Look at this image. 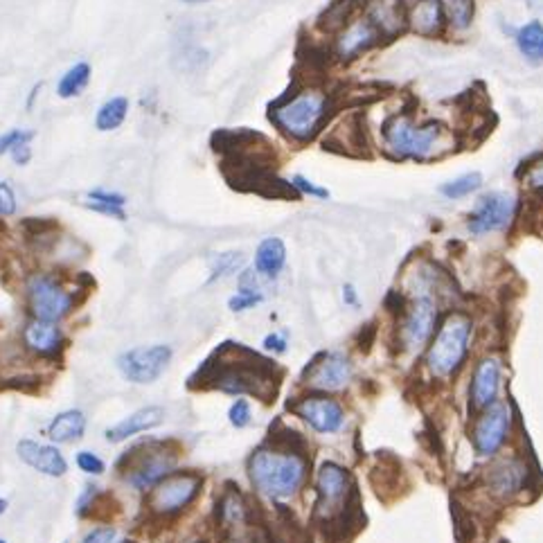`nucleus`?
I'll return each mask as SVG.
<instances>
[{
	"instance_id": "f257e3e1",
	"label": "nucleus",
	"mask_w": 543,
	"mask_h": 543,
	"mask_svg": "<svg viewBox=\"0 0 543 543\" xmlns=\"http://www.w3.org/2000/svg\"><path fill=\"white\" fill-rule=\"evenodd\" d=\"M381 136H384L385 151L399 160L411 158L424 163V160L435 158L439 149H447L442 147L444 136H447L442 124L435 120L417 124L406 113H397L385 120L381 127Z\"/></svg>"
},
{
	"instance_id": "f03ea898",
	"label": "nucleus",
	"mask_w": 543,
	"mask_h": 543,
	"mask_svg": "<svg viewBox=\"0 0 543 543\" xmlns=\"http://www.w3.org/2000/svg\"><path fill=\"white\" fill-rule=\"evenodd\" d=\"M249 475L253 487L268 498H289L303 487L307 462L291 451L259 448L249 460Z\"/></svg>"
},
{
	"instance_id": "7ed1b4c3",
	"label": "nucleus",
	"mask_w": 543,
	"mask_h": 543,
	"mask_svg": "<svg viewBox=\"0 0 543 543\" xmlns=\"http://www.w3.org/2000/svg\"><path fill=\"white\" fill-rule=\"evenodd\" d=\"M471 321L465 313H451L435 334L426 354V366L435 376H451L465 363L469 352Z\"/></svg>"
},
{
	"instance_id": "20e7f679",
	"label": "nucleus",
	"mask_w": 543,
	"mask_h": 543,
	"mask_svg": "<svg viewBox=\"0 0 543 543\" xmlns=\"http://www.w3.org/2000/svg\"><path fill=\"white\" fill-rule=\"evenodd\" d=\"M327 111H330V97L318 88H307L276 109L273 120L286 136L304 142L316 136L322 120L327 118Z\"/></svg>"
},
{
	"instance_id": "39448f33",
	"label": "nucleus",
	"mask_w": 543,
	"mask_h": 543,
	"mask_svg": "<svg viewBox=\"0 0 543 543\" xmlns=\"http://www.w3.org/2000/svg\"><path fill=\"white\" fill-rule=\"evenodd\" d=\"M124 460L129 462V483L140 492H147V489H154L163 478L172 475V471L176 469L178 453L169 448L167 444L149 442L133 448L131 453L124 456Z\"/></svg>"
},
{
	"instance_id": "423d86ee",
	"label": "nucleus",
	"mask_w": 543,
	"mask_h": 543,
	"mask_svg": "<svg viewBox=\"0 0 543 543\" xmlns=\"http://www.w3.org/2000/svg\"><path fill=\"white\" fill-rule=\"evenodd\" d=\"M516 205L519 204H516L514 195H510V192H484L469 213L466 228L475 237L507 231L516 219Z\"/></svg>"
},
{
	"instance_id": "0eeeda50",
	"label": "nucleus",
	"mask_w": 543,
	"mask_h": 543,
	"mask_svg": "<svg viewBox=\"0 0 543 543\" xmlns=\"http://www.w3.org/2000/svg\"><path fill=\"white\" fill-rule=\"evenodd\" d=\"M25 291L34 321L59 322L73 309V294H68L55 277L46 273H34L25 285Z\"/></svg>"
},
{
	"instance_id": "6e6552de",
	"label": "nucleus",
	"mask_w": 543,
	"mask_h": 543,
	"mask_svg": "<svg viewBox=\"0 0 543 543\" xmlns=\"http://www.w3.org/2000/svg\"><path fill=\"white\" fill-rule=\"evenodd\" d=\"M429 286L430 276L426 280L424 289L417 291L415 300H412V304L403 313L402 343L411 352H420L429 343L435 331V325H438V300L430 294Z\"/></svg>"
},
{
	"instance_id": "1a4fd4ad",
	"label": "nucleus",
	"mask_w": 543,
	"mask_h": 543,
	"mask_svg": "<svg viewBox=\"0 0 543 543\" xmlns=\"http://www.w3.org/2000/svg\"><path fill=\"white\" fill-rule=\"evenodd\" d=\"M204 478L196 474H172L160 480L147 498L149 511L158 516H172L186 510L201 492Z\"/></svg>"
},
{
	"instance_id": "9d476101",
	"label": "nucleus",
	"mask_w": 543,
	"mask_h": 543,
	"mask_svg": "<svg viewBox=\"0 0 543 543\" xmlns=\"http://www.w3.org/2000/svg\"><path fill=\"white\" fill-rule=\"evenodd\" d=\"M172 361L169 345H147V348H131L118 357V370L124 379L133 384H154Z\"/></svg>"
},
{
	"instance_id": "9b49d317",
	"label": "nucleus",
	"mask_w": 543,
	"mask_h": 543,
	"mask_svg": "<svg viewBox=\"0 0 543 543\" xmlns=\"http://www.w3.org/2000/svg\"><path fill=\"white\" fill-rule=\"evenodd\" d=\"M510 421L511 412L507 403L493 402L492 406H487L474 430V442L480 456H492L501 448V444L507 438V430H510Z\"/></svg>"
},
{
	"instance_id": "f8f14e48",
	"label": "nucleus",
	"mask_w": 543,
	"mask_h": 543,
	"mask_svg": "<svg viewBox=\"0 0 543 543\" xmlns=\"http://www.w3.org/2000/svg\"><path fill=\"white\" fill-rule=\"evenodd\" d=\"M352 379V361L340 352L322 354L309 370L307 384L318 390H343Z\"/></svg>"
},
{
	"instance_id": "ddd939ff",
	"label": "nucleus",
	"mask_w": 543,
	"mask_h": 543,
	"mask_svg": "<svg viewBox=\"0 0 543 543\" xmlns=\"http://www.w3.org/2000/svg\"><path fill=\"white\" fill-rule=\"evenodd\" d=\"M298 417H303L318 433H336L343 426V408L339 402L327 397H307L294 408Z\"/></svg>"
},
{
	"instance_id": "4468645a",
	"label": "nucleus",
	"mask_w": 543,
	"mask_h": 543,
	"mask_svg": "<svg viewBox=\"0 0 543 543\" xmlns=\"http://www.w3.org/2000/svg\"><path fill=\"white\" fill-rule=\"evenodd\" d=\"M345 496H348V474L343 466L327 462L318 471V514L331 516L336 510L343 507Z\"/></svg>"
},
{
	"instance_id": "2eb2a0df",
	"label": "nucleus",
	"mask_w": 543,
	"mask_h": 543,
	"mask_svg": "<svg viewBox=\"0 0 543 543\" xmlns=\"http://www.w3.org/2000/svg\"><path fill=\"white\" fill-rule=\"evenodd\" d=\"M16 451H19L21 460L28 466H32L34 471H39V474L59 478V475H64L68 471L66 457L61 456L59 448L50 447V444H39L34 439H21L16 444Z\"/></svg>"
},
{
	"instance_id": "dca6fc26",
	"label": "nucleus",
	"mask_w": 543,
	"mask_h": 543,
	"mask_svg": "<svg viewBox=\"0 0 543 543\" xmlns=\"http://www.w3.org/2000/svg\"><path fill=\"white\" fill-rule=\"evenodd\" d=\"M379 37L381 34L376 32V28L367 19L352 21V23L340 30L339 39H336V55L343 61L357 59L358 55L370 50L379 41Z\"/></svg>"
},
{
	"instance_id": "f3484780",
	"label": "nucleus",
	"mask_w": 543,
	"mask_h": 543,
	"mask_svg": "<svg viewBox=\"0 0 543 543\" xmlns=\"http://www.w3.org/2000/svg\"><path fill=\"white\" fill-rule=\"evenodd\" d=\"M163 420H165L163 408H158V406L140 408V411L131 412V415L124 417V420L118 421L115 426H111V429L106 430V439H109L111 444L127 442V439L133 438V435L154 430L156 426L163 424Z\"/></svg>"
},
{
	"instance_id": "a211bd4d",
	"label": "nucleus",
	"mask_w": 543,
	"mask_h": 543,
	"mask_svg": "<svg viewBox=\"0 0 543 543\" xmlns=\"http://www.w3.org/2000/svg\"><path fill=\"white\" fill-rule=\"evenodd\" d=\"M501 390V361L498 358H483L475 366L474 384H471V399L475 406H492Z\"/></svg>"
},
{
	"instance_id": "6ab92c4d",
	"label": "nucleus",
	"mask_w": 543,
	"mask_h": 543,
	"mask_svg": "<svg viewBox=\"0 0 543 543\" xmlns=\"http://www.w3.org/2000/svg\"><path fill=\"white\" fill-rule=\"evenodd\" d=\"M366 19L375 25L379 34L394 37L403 30L408 16L403 10V0H370Z\"/></svg>"
},
{
	"instance_id": "aec40b11",
	"label": "nucleus",
	"mask_w": 543,
	"mask_h": 543,
	"mask_svg": "<svg viewBox=\"0 0 543 543\" xmlns=\"http://www.w3.org/2000/svg\"><path fill=\"white\" fill-rule=\"evenodd\" d=\"M408 21H411L412 30L417 34H421V37H435L448 23L442 0H417Z\"/></svg>"
},
{
	"instance_id": "412c9836",
	"label": "nucleus",
	"mask_w": 543,
	"mask_h": 543,
	"mask_svg": "<svg viewBox=\"0 0 543 543\" xmlns=\"http://www.w3.org/2000/svg\"><path fill=\"white\" fill-rule=\"evenodd\" d=\"M23 340L28 345V349L41 354V357H50L57 354L64 345V334L57 327V322L46 321H32L23 331Z\"/></svg>"
},
{
	"instance_id": "4be33fe9",
	"label": "nucleus",
	"mask_w": 543,
	"mask_h": 543,
	"mask_svg": "<svg viewBox=\"0 0 543 543\" xmlns=\"http://www.w3.org/2000/svg\"><path fill=\"white\" fill-rule=\"evenodd\" d=\"M286 264V246L280 237H267L255 250V273L268 277H277Z\"/></svg>"
},
{
	"instance_id": "5701e85b",
	"label": "nucleus",
	"mask_w": 543,
	"mask_h": 543,
	"mask_svg": "<svg viewBox=\"0 0 543 543\" xmlns=\"http://www.w3.org/2000/svg\"><path fill=\"white\" fill-rule=\"evenodd\" d=\"M84 430H86V417H84V412L77 411V408H70V411L59 412V415L50 421V426H48V438L57 444H66L82 438Z\"/></svg>"
},
{
	"instance_id": "b1692460",
	"label": "nucleus",
	"mask_w": 543,
	"mask_h": 543,
	"mask_svg": "<svg viewBox=\"0 0 543 543\" xmlns=\"http://www.w3.org/2000/svg\"><path fill=\"white\" fill-rule=\"evenodd\" d=\"M516 48L520 57L529 64H543V23L541 21H528L520 25L514 34Z\"/></svg>"
},
{
	"instance_id": "393cba45",
	"label": "nucleus",
	"mask_w": 543,
	"mask_h": 543,
	"mask_svg": "<svg viewBox=\"0 0 543 543\" xmlns=\"http://www.w3.org/2000/svg\"><path fill=\"white\" fill-rule=\"evenodd\" d=\"M82 204L86 205V208L95 210V213L118 219V222H124V219H127V214H124V204H127V199H124L122 195H118V192L93 190L84 196Z\"/></svg>"
},
{
	"instance_id": "a878e982",
	"label": "nucleus",
	"mask_w": 543,
	"mask_h": 543,
	"mask_svg": "<svg viewBox=\"0 0 543 543\" xmlns=\"http://www.w3.org/2000/svg\"><path fill=\"white\" fill-rule=\"evenodd\" d=\"M88 82H91V66H88L86 61H79V64H75L73 68H68L61 75L59 84H57V95H59L61 100H70V97L82 95L84 88L88 86Z\"/></svg>"
},
{
	"instance_id": "bb28decb",
	"label": "nucleus",
	"mask_w": 543,
	"mask_h": 543,
	"mask_svg": "<svg viewBox=\"0 0 543 543\" xmlns=\"http://www.w3.org/2000/svg\"><path fill=\"white\" fill-rule=\"evenodd\" d=\"M129 115V100L127 97H111L104 104L100 106L95 115V127L97 131H115L120 124L127 120Z\"/></svg>"
},
{
	"instance_id": "cd10ccee",
	"label": "nucleus",
	"mask_w": 543,
	"mask_h": 543,
	"mask_svg": "<svg viewBox=\"0 0 543 543\" xmlns=\"http://www.w3.org/2000/svg\"><path fill=\"white\" fill-rule=\"evenodd\" d=\"M217 516L222 520L223 528H232V525H244L249 519V507H246L244 498L240 492H226L219 501Z\"/></svg>"
},
{
	"instance_id": "c85d7f7f",
	"label": "nucleus",
	"mask_w": 543,
	"mask_h": 543,
	"mask_svg": "<svg viewBox=\"0 0 543 543\" xmlns=\"http://www.w3.org/2000/svg\"><path fill=\"white\" fill-rule=\"evenodd\" d=\"M483 174L480 172H466L462 176L453 178V181H447L439 186V195L448 201H457L465 199V196H471L474 192H478L483 187Z\"/></svg>"
},
{
	"instance_id": "c756f323",
	"label": "nucleus",
	"mask_w": 543,
	"mask_h": 543,
	"mask_svg": "<svg viewBox=\"0 0 543 543\" xmlns=\"http://www.w3.org/2000/svg\"><path fill=\"white\" fill-rule=\"evenodd\" d=\"M444 10H447L448 25H451L453 30L465 32V30H469L471 23H474L475 0H447Z\"/></svg>"
},
{
	"instance_id": "7c9ffc66",
	"label": "nucleus",
	"mask_w": 543,
	"mask_h": 543,
	"mask_svg": "<svg viewBox=\"0 0 543 543\" xmlns=\"http://www.w3.org/2000/svg\"><path fill=\"white\" fill-rule=\"evenodd\" d=\"M244 267V255L240 253V250H231V253H219L213 255L210 258V280L208 285H213V282L223 280V277L232 276V273H237L240 268Z\"/></svg>"
},
{
	"instance_id": "2f4dec72",
	"label": "nucleus",
	"mask_w": 543,
	"mask_h": 543,
	"mask_svg": "<svg viewBox=\"0 0 543 543\" xmlns=\"http://www.w3.org/2000/svg\"><path fill=\"white\" fill-rule=\"evenodd\" d=\"M34 140V131H25V129H12V131L0 136V156L12 154V149L21 145H30Z\"/></svg>"
},
{
	"instance_id": "473e14b6",
	"label": "nucleus",
	"mask_w": 543,
	"mask_h": 543,
	"mask_svg": "<svg viewBox=\"0 0 543 543\" xmlns=\"http://www.w3.org/2000/svg\"><path fill=\"white\" fill-rule=\"evenodd\" d=\"M520 471L523 469H520L516 462H510V465H505L502 469H498V478H496L498 492H502V493L514 492L520 483Z\"/></svg>"
},
{
	"instance_id": "72a5a7b5",
	"label": "nucleus",
	"mask_w": 543,
	"mask_h": 543,
	"mask_svg": "<svg viewBox=\"0 0 543 543\" xmlns=\"http://www.w3.org/2000/svg\"><path fill=\"white\" fill-rule=\"evenodd\" d=\"M291 187L298 190L300 195L316 196V199H330V190H325V187H318L316 183L309 181V178L303 176V174H295V176L291 178Z\"/></svg>"
},
{
	"instance_id": "f704fd0d",
	"label": "nucleus",
	"mask_w": 543,
	"mask_h": 543,
	"mask_svg": "<svg viewBox=\"0 0 543 543\" xmlns=\"http://www.w3.org/2000/svg\"><path fill=\"white\" fill-rule=\"evenodd\" d=\"M228 420L235 429H246L250 424V403L246 399H237L228 411Z\"/></svg>"
},
{
	"instance_id": "c9c22d12",
	"label": "nucleus",
	"mask_w": 543,
	"mask_h": 543,
	"mask_svg": "<svg viewBox=\"0 0 543 543\" xmlns=\"http://www.w3.org/2000/svg\"><path fill=\"white\" fill-rule=\"evenodd\" d=\"M77 466L84 471V474H91V475L104 474V462H102V457L93 451H79Z\"/></svg>"
},
{
	"instance_id": "e433bc0d",
	"label": "nucleus",
	"mask_w": 543,
	"mask_h": 543,
	"mask_svg": "<svg viewBox=\"0 0 543 543\" xmlns=\"http://www.w3.org/2000/svg\"><path fill=\"white\" fill-rule=\"evenodd\" d=\"M16 213V196L7 183H0V217H12Z\"/></svg>"
},
{
	"instance_id": "4c0bfd02",
	"label": "nucleus",
	"mask_w": 543,
	"mask_h": 543,
	"mask_svg": "<svg viewBox=\"0 0 543 543\" xmlns=\"http://www.w3.org/2000/svg\"><path fill=\"white\" fill-rule=\"evenodd\" d=\"M525 183L529 186V190L541 192L543 195V160H538L537 165L528 169V176H525Z\"/></svg>"
},
{
	"instance_id": "58836bf2",
	"label": "nucleus",
	"mask_w": 543,
	"mask_h": 543,
	"mask_svg": "<svg viewBox=\"0 0 543 543\" xmlns=\"http://www.w3.org/2000/svg\"><path fill=\"white\" fill-rule=\"evenodd\" d=\"M286 336L280 334V331H273V334H268L267 339H264V348L268 349V352H276V354H285L286 352Z\"/></svg>"
},
{
	"instance_id": "ea45409f",
	"label": "nucleus",
	"mask_w": 543,
	"mask_h": 543,
	"mask_svg": "<svg viewBox=\"0 0 543 543\" xmlns=\"http://www.w3.org/2000/svg\"><path fill=\"white\" fill-rule=\"evenodd\" d=\"M10 156L14 158L16 165H28L30 158H32V149H30V145H21L16 149H12Z\"/></svg>"
},
{
	"instance_id": "a19ab883",
	"label": "nucleus",
	"mask_w": 543,
	"mask_h": 543,
	"mask_svg": "<svg viewBox=\"0 0 543 543\" xmlns=\"http://www.w3.org/2000/svg\"><path fill=\"white\" fill-rule=\"evenodd\" d=\"M343 303H345V304H349V307H354V304L358 303L357 289H354L352 285H345V286H343Z\"/></svg>"
},
{
	"instance_id": "79ce46f5",
	"label": "nucleus",
	"mask_w": 543,
	"mask_h": 543,
	"mask_svg": "<svg viewBox=\"0 0 543 543\" xmlns=\"http://www.w3.org/2000/svg\"><path fill=\"white\" fill-rule=\"evenodd\" d=\"M41 91V84H37V86L32 88V93H30V100H28V109H32V102H34V97H37V93Z\"/></svg>"
},
{
	"instance_id": "37998d69",
	"label": "nucleus",
	"mask_w": 543,
	"mask_h": 543,
	"mask_svg": "<svg viewBox=\"0 0 543 543\" xmlns=\"http://www.w3.org/2000/svg\"><path fill=\"white\" fill-rule=\"evenodd\" d=\"M181 3H187V5H199V3H210V0H181Z\"/></svg>"
},
{
	"instance_id": "c03bdc74",
	"label": "nucleus",
	"mask_w": 543,
	"mask_h": 543,
	"mask_svg": "<svg viewBox=\"0 0 543 543\" xmlns=\"http://www.w3.org/2000/svg\"><path fill=\"white\" fill-rule=\"evenodd\" d=\"M5 510H7V501H3V498H0V514H5Z\"/></svg>"
},
{
	"instance_id": "a18cd8bd",
	"label": "nucleus",
	"mask_w": 543,
	"mask_h": 543,
	"mask_svg": "<svg viewBox=\"0 0 543 543\" xmlns=\"http://www.w3.org/2000/svg\"><path fill=\"white\" fill-rule=\"evenodd\" d=\"M192 543H205V541H192Z\"/></svg>"
},
{
	"instance_id": "49530a36",
	"label": "nucleus",
	"mask_w": 543,
	"mask_h": 543,
	"mask_svg": "<svg viewBox=\"0 0 543 543\" xmlns=\"http://www.w3.org/2000/svg\"><path fill=\"white\" fill-rule=\"evenodd\" d=\"M0 543H5V541H0Z\"/></svg>"
}]
</instances>
